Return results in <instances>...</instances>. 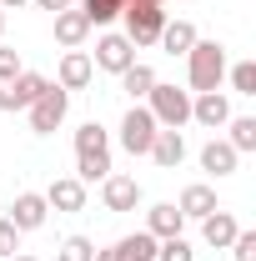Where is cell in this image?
I'll use <instances>...</instances> for the list:
<instances>
[{"instance_id": "1", "label": "cell", "mask_w": 256, "mask_h": 261, "mask_svg": "<svg viewBox=\"0 0 256 261\" xmlns=\"http://www.w3.org/2000/svg\"><path fill=\"white\" fill-rule=\"evenodd\" d=\"M186 81H191V91H221L226 81V50L216 40H196L191 50H186Z\"/></svg>"}, {"instance_id": "2", "label": "cell", "mask_w": 256, "mask_h": 261, "mask_svg": "<svg viewBox=\"0 0 256 261\" xmlns=\"http://www.w3.org/2000/svg\"><path fill=\"white\" fill-rule=\"evenodd\" d=\"M146 100H151L146 111L156 116V126H161V130H181L186 121H191V91H176V86H166V81H156Z\"/></svg>"}, {"instance_id": "3", "label": "cell", "mask_w": 256, "mask_h": 261, "mask_svg": "<svg viewBox=\"0 0 256 261\" xmlns=\"http://www.w3.org/2000/svg\"><path fill=\"white\" fill-rule=\"evenodd\" d=\"M126 40L141 50V45H156L161 40V25H166V10L151 5V0H126Z\"/></svg>"}, {"instance_id": "4", "label": "cell", "mask_w": 256, "mask_h": 261, "mask_svg": "<svg viewBox=\"0 0 256 261\" xmlns=\"http://www.w3.org/2000/svg\"><path fill=\"white\" fill-rule=\"evenodd\" d=\"M25 111H31V130H35V136H50V130L65 121V111H70V91H61V86L50 81Z\"/></svg>"}, {"instance_id": "5", "label": "cell", "mask_w": 256, "mask_h": 261, "mask_svg": "<svg viewBox=\"0 0 256 261\" xmlns=\"http://www.w3.org/2000/svg\"><path fill=\"white\" fill-rule=\"evenodd\" d=\"M156 116L146 111V106H131L126 111V121H121V146H126L131 156H146L151 151V141H156Z\"/></svg>"}, {"instance_id": "6", "label": "cell", "mask_w": 256, "mask_h": 261, "mask_svg": "<svg viewBox=\"0 0 256 261\" xmlns=\"http://www.w3.org/2000/svg\"><path fill=\"white\" fill-rule=\"evenodd\" d=\"M91 65H100V70H111V75H121L126 65H136V45H131L126 35H116V31H106L96 40V61Z\"/></svg>"}, {"instance_id": "7", "label": "cell", "mask_w": 256, "mask_h": 261, "mask_svg": "<svg viewBox=\"0 0 256 261\" xmlns=\"http://www.w3.org/2000/svg\"><path fill=\"white\" fill-rule=\"evenodd\" d=\"M100 201H106V211H136V206H141V181L111 171V176L100 181Z\"/></svg>"}, {"instance_id": "8", "label": "cell", "mask_w": 256, "mask_h": 261, "mask_svg": "<svg viewBox=\"0 0 256 261\" xmlns=\"http://www.w3.org/2000/svg\"><path fill=\"white\" fill-rule=\"evenodd\" d=\"M191 121H201L206 130H221L231 121V100L221 91H201V96H191Z\"/></svg>"}, {"instance_id": "9", "label": "cell", "mask_w": 256, "mask_h": 261, "mask_svg": "<svg viewBox=\"0 0 256 261\" xmlns=\"http://www.w3.org/2000/svg\"><path fill=\"white\" fill-rule=\"evenodd\" d=\"M91 75H96V65H91L86 50H65V56H61V70H56V86H61V91H86Z\"/></svg>"}, {"instance_id": "10", "label": "cell", "mask_w": 256, "mask_h": 261, "mask_svg": "<svg viewBox=\"0 0 256 261\" xmlns=\"http://www.w3.org/2000/svg\"><path fill=\"white\" fill-rule=\"evenodd\" d=\"M45 216H50V206H45V196H40V191H20V196H15V206H10L15 231H40V226H45Z\"/></svg>"}, {"instance_id": "11", "label": "cell", "mask_w": 256, "mask_h": 261, "mask_svg": "<svg viewBox=\"0 0 256 261\" xmlns=\"http://www.w3.org/2000/svg\"><path fill=\"white\" fill-rule=\"evenodd\" d=\"M161 171H176V166L186 161V136L181 130H156V141H151V151H146Z\"/></svg>"}, {"instance_id": "12", "label": "cell", "mask_w": 256, "mask_h": 261, "mask_svg": "<svg viewBox=\"0 0 256 261\" xmlns=\"http://www.w3.org/2000/svg\"><path fill=\"white\" fill-rule=\"evenodd\" d=\"M236 216H231V211H221V206H216V211H211V216H201V241H206V246H216V251H226V246H231V241H236Z\"/></svg>"}, {"instance_id": "13", "label": "cell", "mask_w": 256, "mask_h": 261, "mask_svg": "<svg viewBox=\"0 0 256 261\" xmlns=\"http://www.w3.org/2000/svg\"><path fill=\"white\" fill-rule=\"evenodd\" d=\"M45 206H56V211H81V206H86V181H75V176H61V181H50V191H45Z\"/></svg>"}, {"instance_id": "14", "label": "cell", "mask_w": 256, "mask_h": 261, "mask_svg": "<svg viewBox=\"0 0 256 261\" xmlns=\"http://www.w3.org/2000/svg\"><path fill=\"white\" fill-rule=\"evenodd\" d=\"M86 35H91V20H86L81 10H61V15H56V40H61L65 50H81Z\"/></svg>"}, {"instance_id": "15", "label": "cell", "mask_w": 256, "mask_h": 261, "mask_svg": "<svg viewBox=\"0 0 256 261\" xmlns=\"http://www.w3.org/2000/svg\"><path fill=\"white\" fill-rule=\"evenodd\" d=\"M181 226H186V216H181L171 201H161V206H151V211H146V231H151L156 241H166V236H181Z\"/></svg>"}, {"instance_id": "16", "label": "cell", "mask_w": 256, "mask_h": 261, "mask_svg": "<svg viewBox=\"0 0 256 261\" xmlns=\"http://www.w3.org/2000/svg\"><path fill=\"white\" fill-rule=\"evenodd\" d=\"M196 40H201V35H196V25H191V20H166V25H161V40H156V45H166V56H186Z\"/></svg>"}, {"instance_id": "17", "label": "cell", "mask_w": 256, "mask_h": 261, "mask_svg": "<svg viewBox=\"0 0 256 261\" xmlns=\"http://www.w3.org/2000/svg\"><path fill=\"white\" fill-rule=\"evenodd\" d=\"M241 161V151H231L226 141H206L201 146V171H211V176H231Z\"/></svg>"}, {"instance_id": "18", "label": "cell", "mask_w": 256, "mask_h": 261, "mask_svg": "<svg viewBox=\"0 0 256 261\" xmlns=\"http://www.w3.org/2000/svg\"><path fill=\"white\" fill-rule=\"evenodd\" d=\"M176 211L201 221V216H211V211H216V191H211V186H186L181 201H176Z\"/></svg>"}, {"instance_id": "19", "label": "cell", "mask_w": 256, "mask_h": 261, "mask_svg": "<svg viewBox=\"0 0 256 261\" xmlns=\"http://www.w3.org/2000/svg\"><path fill=\"white\" fill-rule=\"evenodd\" d=\"M151 86H156V70H151V65H126V70H121V91H126L131 100H146L151 96Z\"/></svg>"}, {"instance_id": "20", "label": "cell", "mask_w": 256, "mask_h": 261, "mask_svg": "<svg viewBox=\"0 0 256 261\" xmlns=\"http://www.w3.org/2000/svg\"><path fill=\"white\" fill-rule=\"evenodd\" d=\"M116 256L121 261H156V236H151V231L121 236V241H116Z\"/></svg>"}, {"instance_id": "21", "label": "cell", "mask_w": 256, "mask_h": 261, "mask_svg": "<svg viewBox=\"0 0 256 261\" xmlns=\"http://www.w3.org/2000/svg\"><path fill=\"white\" fill-rule=\"evenodd\" d=\"M226 130H231V136H226L231 151H256V116H231Z\"/></svg>"}, {"instance_id": "22", "label": "cell", "mask_w": 256, "mask_h": 261, "mask_svg": "<svg viewBox=\"0 0 256 261\" xmlns=\"http://www.w3.org/2000/svg\"><path fill=\"white\" fill-rule=\"evenodd\" d=\"M111 176V151H86L75 156V181H106Z\"/></svg>"}, {"instance_id": "23", "label": "cell", "mask_w": 256, "mask_h": 261, "mask_svg": "<svg viewBox=\"0 0 256 261\" xmlns=\"http://www.w3.org/2000/svg\"><path fill=\"white\" fill-rule=\"evenodd\" d=\"M121 10H126V0H86V5H81V15H86L91 25H111Z\"/></svg>"}, {"instance_id": "24", "label": "cell", "mask_w": 256, "mask_h": 261, "mask_svg": "<svg viewBox=\"0 0 256 261\" xmlns=\"http://www.w3.org/2000/svg\"><path fill=\"white\" fill-rule=\"evenodd\" d=\"M86 151H111V136H106L96 121H86V126L75 130V156H86Z\"/></svg>"}, {"instance_id": "25", "label": "cell", "mask_w": 256, "mask_h": 261, "mask_svg": "<svg viewBox=\"0 0 256 261\" xmlns=\"http://www.w3.org/2000/svg\"><path fill=\"white\" fill-rule=\"evenodd\" d=\"M191 241L186 236H166V241H156V261H191Z\"/></svg>"}, {"instance_id": "26", "label": "cell", "mask_w": 256, "mask_h": 261, "mask_svg": "<svg viewBox=\"0 0 256 261\" xmlns=\"http://www.w3.org/2000/svg\"><path fill=\"white\" fill-rule=\"evenodd\" d=\"M231 86H236V96H256V61L231 65Z\"/></svg>"}, {"instance_id": "27", "label": "cell", "mask_w": 256, "mask_h": 261, "mask_svg": "<svg viewBox=\"0 0 256 261\" xmlns=\"http://www.w3.org/2000/svg\"><path fill=\"white\" fill-rule=\"evenodd\" d=\"M91 256H96V246H91L86 236H65V241H61V256H56V261H91Z\"/></svg>"}, {"instance_id": "28", "label": "cell", "mask_w": 256, "mask_h": 261, "mask_svg": "<svg viewBox=\"0 0 256 261\" xmlns=\"http://www.w3.org/2000/svg\"><path fill=\"white\" fill-rule=\"evenodd\" d=\"M15 251H20V231H15L10 216H0V261H10Z\"/></svg>"}, {"instance_id": "29", "label": "cell", "mask_w": 256, "mask_h": 261, "mask_svg": "<svg viewBox=\"0 0 256 261\" xmlns=\"http://www.w3.org/2000/svg\"><path fill=\"white\" fill-rule=\"evenodd\" d=\"M236 261H256V231H236V241L226 246Z\"/></svg>"}, {"instance_id": "30", "label": "cell", "mask_w": 256, "mask_h": 261, "mask_svg": "<svg viewBox=\"0 0 256 261\" xmlns=\"http://www.w3.org/2000/svg\"><path fill=\"white\" fill-rule=\"evenodd\" d=\"M15 75H20V56L10 45H0V81H15Z\"/></svg>"}, {"instance_id": "31", "label": "cell", "mask_w": 256, "mask_h": 261, "mask_svg": "<svg viewBox=\"0 0 256 261\" xmlns=\"http://www.w3.org/2000/svg\"><path fill=\"white\" fill-rule=\"evenodd\" d=\"M31 5H40V10H50V15H61V10H70V0H31Z\"/></svg>"}, {"instance_id": "32", "label": "cell", "mask_w": 256, "mask_h": 261, "mask_svg": "<svg viewBox=\"0 0 256 261\" xmlns=\"http://www.w3.org/2000/svg\"><path fill=\"white\" fill-rule=\"evenodd\" d=\"M91 261H121V256H116V246H111V251H96Z\"/></svg>"}, {"instance_id": "33", "label": "cell", "mask_w": 256, "mask_h": 261, "mask_svg": "<svg viewBox=\"0 0 256 261\" xmlns=\"http://www.w3.org/2000/svg\"><path fill=\"white\" fill-rule=\"evenodd\" d=\"M20 5H31V0H0V10H20Z\"/></svg>"}, {"instance_id": "34", "label": "cell", "mask_w": 256, "mask_h": 261, "mask_svg": "<svg viewBox=\"0 0 256 261\" xmlns=\"http://www.w3.org/2000/svg\"><path fill=\"white\" fill-rule=\"evenodd\" d=\"M10 261H40V256H10Z\"/></svg>"}, {"instance_id": "35", "label": "cell", "mask_w": 256, "mask_h": 261, "mask_svg": "<svg viewBox=\"0 0 256 261\" xmlns=\"http://www.w3.org/2000/svg\"><path fill=\"white\" fill-rule=\"evenodd\" d=\"M0 31H5V10H0Z\"/></svg>"}, {"instance_id": "36", "label": "cell", "mask_w": 256, "mask_h": 261, "mask_svg": "<svg viewBox=\"0 0 256 261\" xmlns=\"http://www.w3.org/2000/svg\"><path fill=\"white\" fill-rule=\"evenodd\" d=\"M151 5H166V0H151Z\"/></svg>"}]
</instances>
